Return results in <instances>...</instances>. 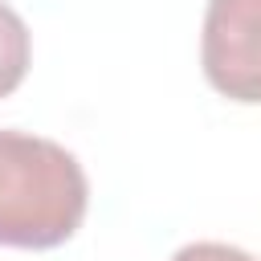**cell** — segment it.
I'll return each mask as SVG.
<instances>
[{
  "label": "cell",
  "instance_id": "1",
  "mask_svg": "<svg viewBox=\"0 0 261 261\" xmlns=\"http://www.w3.org/2000/svg\"><path fill=\"white\" fill-rule=\"evenodd\" d=\"M90 204V184L73 151L53 139L0 130V245L57 249Z\"/></svg>",
  "mask_w": 261,
  "mask_h": 261
},
{
  "label": "cell",
  "instance_id": "3",
  "mask_svg": "<svg viewBox=\"0 0 261 261\" xmlns=\"http://www.w3.org/2000/svg\"><path fill=\"white\" fill-rule=\"evenodd\" d=\"M29 57H33V41H29V29L20 20L16 8H8L0 0V98H8L24 73H29Z\"/></svg>",
  "mask_w": 261,
  "mask_h": 261
},
{
  "label": "cell",
  "instance_id": "4",
  "mask_svg": "<svg viewBox=\"0 0 261 261\" xmlns=\"http://www.w3.org/2000/svg\"><path fill=\"white\" fill-rule=\"evenodd\" d=\"M171 261H257V257L245 253V249L220 245V241H196V245H184Z\"/></svg>",
  "mask_w": 261,
  "mask_h": 261
},
{
  "label": "cell",
  "instance_id": "2",
  "mask_svg": "<svg viewBox=\"0 0 261 261\" xmlns=\"http://www.w3.org/2000/svg\"><path fill=\"white\" fill-rule=\"evenodd\" d=\"M204 77L232 102H261V0H208Z\"/></svg>",
  "mask_w": 261,
  "mask_h": 261
}]
</instances>
